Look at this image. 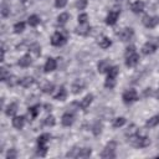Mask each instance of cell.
<instances>
[{
  "mask_svg": "<svg viewBox=\"0 0 159 159\" xmlns=\"http://www.w3.org/2000/svg\"><path fill=\"white\" fill-rule=\"evenodd\" d=\"M128 142L135 148H145V147H149L150 143H152L150 138H148L145 135H140L139 133H137L134 135H130L128 138Z\"/></svg>",
  "mask_w": 159,
  "mask_h": 159,
  "instance_id": "cell-1",
  "label": "cell"
},
{
  "mask_svg": "<svg viewBox=\"0 0 159 159\" xmlns=\"http://www.w3.org/2000/svg\"><path fill=\"white\" fill-rule=\"evenodd\" d=\"M116 148H117V142L111 140L106 144L103 152L101 153V158L103 159H109V158H116Z\"/></svg>",
  "mask_w": 159,
  "mask_h": 159,
  "instance_id": "cell-2",
  "label": "cell"
},
{
  "mask_svg": "<svg viewBox=\"0 0 159 159\" xmlns=\"http://www.w3.org/2000/svg\"><path fill=\"white\" fill-rule=\"evenodd\" d=\"M122 99H123V102L125 104H130V103L138 101V92L134 88H129V89H127V91L123 92Z\"/></svg>",
  "mask_w": 159,
  "mask_h": 159,
  "instance_id": "cell-3",
  "label": "cell"
},
{
  "mask_svg": "<svg viewBox=\"0 0 159 159\" xmlns=\"http://www.w3.org/2000/svg\"><path fill=\"white\" fill-rule=\"evenodd\" d=\"M66 41H67V37L61 31H56L51 36V45L52 46H62L66 43Z\"/></svg>",
  "mask_w": 159,
  "mask_h": 159,
  "instance_id": "cell-4",
  "label": "cell"
},
{
  "mask_svg": "<svg viewBox=\"0 0 159 159\" xmlns=\"http://www.w3.org/2000/svg\"><path fill=\"white\" fill-rule=\"evenodd\" d=\"M143 25L148 29H153L158 24H159V16H149V15H145L142 20Z\"/></svg>",
  "mask_w": 159,
  "mask_h": 159,
  "instance_id": "cell-5",
  "label": "cell"
},
{
  "mask_svg": "<svg viewBox=\"0 0 159 159\" xmlns=\"http://www.w3.org/2000/svg\"><path fill=\"white\" fill-rule=\"evenodd\" d=\"M134 35V31L132 27H124L123 30H120V32H118V37L120 41L125 42V41H129Z\"/></svg>",
  "mask_w": 159,
  "mask_h": 159,
  "instance_id": "cell-6",
  "label": "cell"
},
{
  "mask_svg": "<svg viewBox=\"0 0 159 159\" xmlns=\"http://www.w3.org/2000/svg\"><path fill=\"white\" fill-rule=\"evenodd\" d=\"M119 15H120V11L119 10H112V11H109L108 15L106 16V24L107 25H114L117 22V20H118Z\"/></svg>",
  "mask_w": 159,
  "mask_h": 159,
  "instance_id": "cell-7",
  "label": "cell"
},
{
  "mask_svg": "<svg viewBox=\"0 0 159 159\" xmlns=\"http://www.w3.org/2000/svg\"><path fill=\"white\" fill-rule=\"evenodd\" d=\"M138 62H139V55L137 52L125 56V66L127 67H134L138 65Z\"/></svg>",
  "mask_w": 159,
  "mask_h": 159,
  "instance_id": "cell-8",
  "label": "cell"
},
{
  "mask_svg": "<svg viewBox=\"0 0 159 159\" xmlns=\"http://www.w3.org/2000/svg\"><path fill=\"white\" fill-rule=\"evenodd\" d=\"M76 34L77 35H81V36H87L91 31V25L88 22H83V24H80L76 29Z\"/></svg>",
  "mask_w": 159,
  "mask_h": 159,
  "instance_id": "cell-9",
  "label": "cell"
},
{
  "mask_svg": "<svg viewBox=\"0 0 159 159\" xmlns=\"http://www.w3.org/2000/svg\"><path fill=\"white\" fill-rule=\"evenodd\" d=\"M92 101H93V94L92 93H88L87 96H84L83 97V99H81V102L80 103H77V106H78V109L81 108V109H87L88 107H89V104L92 103Z\"/></svg>",
  "mask_w": 159,
  "mask_h": 159,
  "instance_id": "cell-10",
  "label": "cell"
},
{
  "mask_svg": "<svg viewBox=\"0 0 159 159\" xmlns=\"http://www.w3.org/2000/svg\"><path fill=\"white\" fill-rule=\"evenodd\" d=\"M73 122H75V116H73V113H70V112L63 113V116H62V118H61V123H62V125H65V127H70V125L73 124Z\"/></svg>",
  "mask_w": 159,
  "mask_h": 159,
  "instance_id": "cell-11",
  "label": "cell"
},
{
  "mask_svg": "<svg viewBox=\"0 0 159 159\" xmlns=\"http://www.w3.org/2000/svg\"><path fill=\"white\" fill-rule=\"evenodd\" d=\"M56 67H57V62H56V60L52 58V57H48L47 61H46V63H45V66H43V71H45L46 73H48V72L55 71Z\"/></svg>",
  "mask_w": 159,
  "mask_h": 159,
  "instance_id": "cell-12",
  "label": "cell"
},
{
  "mask_svg": "<svg viewBox=\"0 0 159 159\" xmlns=\"http://www.w3.org/2000/svg\"><path fill=\"white\" fill-rule=\"evenodd\" d=\"M157 51V45L153 43V42H147L143 45L142 47V53L143 55H152Z\"/></svg>",
  "mask_w": 159,
  "mask_h": 159,
  "instance_id": "cell-13",
  "label": "cell"
},
{
  "mask_svg": "<svg viewBox=\"0 0 159 159\" xmlns=\"http://www.w3.org/2000/svg\"><path fill=\"white\" fill-rule=\"evenodd\" d=\"M12 127L16 129H22L25 125V117L24 116H14L12 118Z\"/></svg>",
  "mask_w": 159,
  "mask_h": 159,
  "instance_id": "cell-14",
  "label": "cell"
},
{
  "mask_svg": "<svg viewBox=\"0 0 159 159\" xmlns=\"http://www.w3.org/2000/svg\"><path fill=\"white\" fill-rule=\"evenodd\" d=\"M66 97H67V91H66L65 86H60L57 92L53 94V99H56V101H65Z\"/></svg>",
  "mask_w": 159,
  "mask_h": 159,
  "instance_id": "cell-15",
  "label": "cell"
},
{
  "mask_svg": "<svg viewBox=\"0 0 159 159\" xmlns=\"http://www.w3.org/2000/svg\"><path fill=\"white\" fill-rule=\"evenodd\" d=\"M97 42H98V45H99V47H101V48H108V47L112 45V41H111L107 36H104V35L99 36Z\"/></svg>",
  "mask_w": 159,
  "mask_h": 159,
  "instance_id": "cell-16",
  "label": "cell"
},
{
  "mask_svg": "<svg viewBox=\"0 0 159 159\" xmlns=\"http://www.w3.org/2000/svg\"><path fill=\"white\" fill-rule=\"evenodd\" d=\"M109 67H111V65H109V61L108 60H102L97 65V68H98V72L99 73H106L109 70Z\"/></svg>",
  "mask_w": 159,
  "mask_h": 159,
  "instance_id": "cell-17",
  "label": "cell"
},
{
  "mask_svg": "<svg viewBox=\"0 0 159 159\" xmlns=\"http://www.w3.org/2000/svg\"><path fill=\"white\" fill-rule=\"evenodd\" d=\"M130 10L134 12V14H139L144 10V2L143 1H134L132 5H130Z\"/></svg>",
  "mask_w": 159,
  "mask_h": 159,
  "instance_id": "cell-18",
  "label": "cell"
},
{
  "mask_svg": "<svg viewBox=\"0 0 159 159\" xmlns=\"http://www.w3.org/2000/svg\"><path fill=\"white\" fill-rule=\"evenodd\" d=\"M31 62H32V60H31V56L29 55V53H26V55H24L20 60H19V66L20 67H29L30 65H31Z\"/></svg>",
  "mask_w": 159,
  "mask_h": 159,
  "instance_id": "cell-19",
  "label": "cell"
},
{
  "mask_svg": "<svg viewBox=\"0 0 159 159\" xmlns=\"http://www.w3.org/2000/svg\"><path fill=\"white\" fill-rule=\"evenodd\" d=\"M16 112H17V103H16V102H11V103L6 107V109H5V114L9 116V117H10V116L14 117Z\"/></svg>",
  "mask_w": 159,
  "mask_h": 159,
  "instance_id": "cell-20",
  "label": "cell"
},
{
  "mask_svg": "<svg viewBox=\"0 0 159 159\" xmlns=\"http://www.w3.org/2000/svg\"><path fill=\"white\" fill-rule=\"evenodd\" d=\"M51 135L48 133H42L37 137V145H47V142L50 140Z\"/></svg>",
  "mask_w": 159,
  "mask_h": 159,
  "instance_id": "cell-21",
  "label": "cell"
},
{
  "mask_svg": "<svg viewBox=\"0 0 159 159\" xmlns=\"http://www.w3.org/2000/svg\"><path fill=\"white\" fill-rule=\"evenodd\" d=\"M40 109H41V106L40 104H35V106H31V107L27 108L29 114L31 116V118H36L39 116V113H40Z\"/></svg>",
  "mask_w": 159,
  "mask_h": 159,
  "instance_id": "cell-22",
  "label": "cell"
},
{
  "mask_svg": "<svg viewBox=\"0 0 159 159\" xmlns=\"http://www.w3.org/2000/svg\"><path fill=\"white\" fill-rule=\"evenodd\" d=\"M158 124H159V114L153 116L152 118H149V119L145 122V127H147V128H153V127H155V125H158Z\"/></svg>",
  "mask_w": 159,
  "mask_h": 159,
  "instance_id": "cell-23",
  "label": "cell"
},
{
  "mask_svg": "<svg viewBox=\"0 0 159 159\" xmlns=\"http://www.w3.org/2000/svg\"><path fill=\"white\" fill-rule=\"evenodd\" d=\"M40 22H41V20H40V17H39L36 14L30 15V16H29V19H27V24H29L30 26H32V27L37 26Z\"/></svg>",
  "mask_w": 159,
  "mask_h": 159,
  "instance_id": "cell-24",
  "label": "cell"
},
{
  "mask_svg": "<svg viewBox=\"0 0 159 159\" xmlns=\"http://www.w3.org/2000/svg\"><path fill=\"white\" fill-rule=\"evenodd\" d=\"M34 82H35L34 77H30V76H26V77H24V78H21V80H20V84H21L22 87H25V88H27V87L32 86V84H34Z\"/></svg>",
  "mask_w": 159,
  "mask_h": 159,
  "instance_id": "cell-25",
  "label": "cell"
},
{
  "mask_svg": "<svg viewBox=\"0 0 159 159\" xmlns=\"http://www.w3.org/2000/svg\"><path fill=\"white\" fill-rule=\"evenodd\" d=\"M68 20H70V14L68 12H61L57 16V24H60V25H65Z\"/></svg>",
  "mask_w": 159,
  "mask_h": 159,
  "instance_id": "cell-26",
  "label": "cell"
},
{
  "mask_svg": "<svg viewBox=\"0 0 159 159\" xmlns=\"http://www.w3.org/2000/svg\"><path fill=\"white\" fill-rule=\"evenodd\" d=\"M119 73V67L118 66H111L109 70L107 71V77H112V78H117Z\"/></svg>",
  "mask_w": 159,
  "mask_h": 159,
  "instance_id": "cell-27",
  "label": "cell"
},
{
  "mask_svg": "<svg viewBox=\"0 0 159 159\" xmlns=\"http://www.w3.org/2000/svg\"><path fill=\"white\" fill-rule=\"evenodd\" d=\"M91 154H92V149L91 148H80L77 158H88Z\"/></svg>",
  "mask_w": 159,
  "mask_h": 159,
  "instance_id": "cell-28",
  "label": "cell"
},
{
  "mask_svg": "<svg viewBox=\"0 0 159 159\" xmlns=\"http://www.w3.org/2000/svg\"><path fill=\"white\" fill-rule=\"evenodd\" d=\"M25 26H26V24H25L24 21L16 22V24L14 25V32H15V34H21V32L25 30Z\"/></svg>",
  "mask_w": 159,
  "mask_h": 159,
  "instance_id": "cell-29",
  "label": "cell"
},
{
  "mask_svg": "<svg viewBox=\"0 0 159 159\" xmlns=\"http://www.w3.org/2000/svg\"><path fill=\"white\" fill-rule=\"evenodd\" d=\"M102 128H103V125H102V123L98 120V122H96V123L93 124V127H92V133H93L94 135H99V134L102 133Z\"/></svg>",
  "mask_w": 159,
  "mask_h": 159,
  "instance_id": "cell-30",
  "label": "cell"
},
{
  "mask_svg": "<svg viewBox=\"0 0 159 159\" xmlns=\"http://www.w3.org/2000/svg\"><path fill=\"white\" fill-rule=\"evenodd\" d=\"M7 84L10 86V87H14V86H16V84H20V78H17L16 76H12V75H10V77L7 78Z\"/></svg>",
  "mask_w": 159,
  "mask_h": 159,
  "instance_id": "cell-31",
  "label": "cell"
},
{
  "mask_svg": "<svg viewBox=\"0 0 159 159\" xmlns=\"http://www.w3.org/2000/svg\"><path fill=\"white\" fill-rule=\"evenodd\" d=\"M114 86H116V78L107 77V78H106V81H104V87H106V88L112 89V88H114Z\"/></svg>",
  "mask_w": 159,
  "mask_h": 159,
  "instance_id": "cell-32",
  "label": "cell"
},
{
  "mask_svg": "<svg viewBox=\"0 0 159 159\" xmlns=\"http://www.w3.org/2000/svg\"><path fill=\"white\" fill-rule=\"evenodd\" d=\"M125 124V118L124 117H118L113 120V128H119Z\"/></svg>",
  "mask_w": 159,
  "mask_h": 159,
  "instance_id": "cell-33",
  "label": "cell"
},
{
  "mask_svg": "<svg viewBox=\"0 0 159 159\" xmlns=\"http://www.w3.org/2000/svg\"><path fill=\"white\" fill-rule=\"evenodd\" d=\"M55 123H56V119H55V117L53 116H47L46 118H45V120H43V124L45 125H47V127H53L55 125Z\"/></svg>",
  "mask_w": 159,
  "mask_h": 159,
  "instance_id": "cell-34",
  "label": "cell"
},
{
  "mask_svg": "<svg viewBox=\"0 0 159 159\" xmlns=\"http://www.w3.org/2000/svg\"><path fill=\"white\" fill-rule=\"evenodd\" d=\"M30 50H31V52H32L35 56H40V53H41V46H40L39 43H32V45L30 46Z\"/></svg>",
  "mask_w": 159,
  "mask_h": 159,
  "instance_id": "cell-35",
  "label": "cell"
},
{
  "mask_svg": "<svg viewBox=\"0 0 159 159\" xmlns=\"http://www.w3.org/2000/svg\"><path fill=\"white\" fill-rule=\"evenodd\" d=\"M83 87H84V84H83V83L76 82V83H73V84H72V92H73L75 94H77V93H80V92L83 89Z\"/></svg>",
  "mask_w": 159,
  "mask_h": 159,
  "instance_id": "cell-36",
  "label": "cell"
},
{
  "mask_svg": "<svg viewBox=\"0 0 159 159\" xmlns=\"http://www.w3.org/2000/svg\"><path fill=\"white\" fill-rule=\"evenodd\" d=\"M47 145H39L37 147V150H36V154L39 157H45L47 154Z\"/></svg>",
  "mask_w": 159,
  "mask_h": 159,
  "instance_id": "cell-37",
  "label": "cell"
},
{
  "mask_svg": "<svg viewBox=\"0 0 159 159\" xmlns=\"http://www.w3.org/2000/svg\"><path fill=\"white\" fill-rule=\"evenodd\" d=\"M53 88H55L53 83L47 82L45 86H42V92H43V93H52V92H53Z\"/></svg>",
  "mask_w": 159,
  "mask_h": 159,
  "instance_id": "cell-38",
  "label": "cell"
},
{
  "mask_svg": "<svg viewBox=\"0 0 159 159\" xmlns=\"http://www.w3.org/2000/svg\"><path fill=\"white\" fill-rule=\"evenodd\" d=\"M87 4H88L87 0H77V1H76V7H77L78 10H83V9H86Z\"/></svg>",
  "mask_w": 159,
  "mask_h": 159,
  "instance_id": "cell-39",
  "label": "cell"
},
{
  "mask_svg": "<svg viewBox=\"0 0 159 159\" xmlns=\"http://www.w3.org/2000/svg\"><path fill=\"white\" fill-rule=\"evenodd\" d=\"M17 157V152L12 148V149H9V152L6 153V159H15Z\"/></svg>",
  "mask_w": 159,
  "mask_h": 159,
  "instance_id": "cell-40",
  "label": "cell"
},
{
  "mask_svg": "<svg viewBox=\"0 0 159 159\" xmlns=\"http://www.w3.org/2000/svg\"><path fill=\"white\" fill-rule=\"evenodd\" d=\"M137 133H138V129H137V127H135L134 124H132V125L128 128V130H127V133H125V134L130 137V135H134V134H137Z\"/></svg>",
  "mask_w": 159,
  "mask_h": 159,
  "instance_id": "cell-41",
  "label": "cell"
},
{
  "mask_svg": "<svg viewBox=\"0 0 159 159\" xmlns=\"http://www.w3.org/2000/svg\"><path fill=\"white\" fill-rule=\"evenodd\" d=\"M77 20H78V24H83V22H88L87 20H88V15L87 14H80L78 15V17H77Z\"/></svg>",
  "mask_w": 159,
  "mask_h": 159,
  "instance_id": "cell-42",
  "label": "cell"
},
{
  "mask_svg": "<svg viewBox=\"0 0 159 159\" xmlns=\"http://www.w3.org/2000/svg\"><path fill=\"white\" fill-rule=\"evenodd\" d=\"M9 77H10V73H7L6 68H4V67H2V68H1V77H0V78H1V81H2V82H6Z\"/></svg>",
  "mask_w": 159,
  "mask_h": 159,
  "instance_id": "cell-43",
  "label": "cell"
},
{
  "mask_svg": "<svg viewBox=\"0 0 159 159\" xmlns=\"http://www.w3.org/2000/svg\"><path fill=\"white\" fill-rule=\"evenodd\" d=\"M67 5V0H55V6L58 9H62Z\"/></svg>",
  "mask_w": 159,
  "mask_h": 159,
  "instance_id": "cell-44",
  "label": "cell"
},
{
  "mask_svg": "<svg viewBox=\"0 0 159 159\" xmlns=\"http://www.w3.org/2000/svg\"><path fill=\"white\" fill-rule=\"evenodd\" d=\"M134 52H137V51H135V46L130 45V46H128V47L125 48V53H124V56H128V55L134 53Z\"/></svg>",
  "mask_w": 159,
  "mask_h": 159,
  "instance_id": "cell-45",
  "label": "cell"
},
{
  "mask_svg": "<svg viewBox=\"0 0 159 159\" xmlns=\"http://www.w3.org/2000/svg\"><path fill=\"white\" fill-rule=\"evenodd\" d=\"M9 14H10V10H9V7H7L6 5H4V6L1 7V16L6 17V16H7Z\"/></svg>",
  "mask_w": 159,
  "mask_h": 159,
  "instance_id": "cell-46",
  "label": "cell"
},
{
  "mask_svg": "<svg viewBox=\"0 0 159 159\" xmlns=\"http://www.w3.org/2000/svg\"><path fill=\"white\" fill-rule=\"evenodd\" d=\"M152 88H147V91L144 92V96H150L152 94V91H150Z\"/></svg>",
  "mask_w": 159,
  "mask_h": 159,
  "instance_id": "cell-47",
  "label": "cell"
},
{
  "mask_svg": "<svg viewBox=\"0 0 159 159\" xmlns=\"http://www.w3.org/2000/svg\"><path fill=\"white\" fill-rule=\"evenodd\" d=\"M45 108H46V111H51L52 106H51V104H45Z\"/></svg>",
  "mask_w": 159,
  "mask_h": 159,
  "instance_id": "cell-48",
  "label": "cell"
},
{
  "mask_svg": "<svg viewBox=\"0 0 159 159\" xmlns=\"http://www.w3.org/2000/svg\"><path fill=\"white\" fill-rule=\"evenodd\" d=\"M154 97H155L157 99H159V88H158V89H157V92L154 93Z\"/></svg>",
  "mask_w": 159,
  "mask_h": 159,
  "instance_id": "cell-49",
  "label": "cell"
},
{
  "mask_svg": "<svg viewBox=\"0 0 159 159\" xmlns=\"http://www.w3.org/2000/svg\"><path fill=\"white\" fill-rule=\"evenodd\" d=\"M21 1H22V2H25V1H26V0H21Z\"/></svg>",
  "mask_w": 159,
  "mask_h": 159,
  "instance_id": "cell-50",
  "label": "cell"
}]
</instances>
